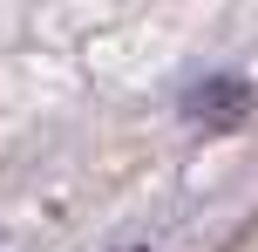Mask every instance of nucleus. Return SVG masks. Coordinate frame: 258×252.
I'll use <instances>...</instances> for the list:
<instances>
[{"instance_id": "f257e3e1", "label": "nucleus", "mask_w": 258, "mask_h": 252, "mask_svg": "<svg viewBox=\"0 0 258 252\" xmlns=\"http://www.w3.org/2000/svg\"><path fill=\"white\" fill-rule=\"evenodd\" d=\"M245 109H251V82H238V75H211L183 95V116L204 123V130H231V123H245Z\"/></svg>"}]
</instances>
